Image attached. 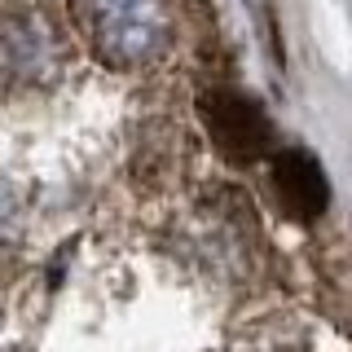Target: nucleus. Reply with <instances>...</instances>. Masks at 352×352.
Wrapping results in <instances>:
<instances>
[{
  "instance_id": "1",
  "label": "nucleus",
  "mask_w": 352,
  "mask_h": 352,
  "mask_svg": "<svg viewBox=\"0 0 352 352\" xmlns=\"http://www.w3.org/2000/svg\"><path fill=\"white\" fill-rule=\"evenodd\" d=\"M93 49L110 66H141L168 44L172 18L163 0H84Z\"/></svg>"
},
{
  "instance_id": "2",
  "label": "nucleus",
  "mask_w": 352,
  "mask_h": 352,
  "mask_svg": "<svg viewBox=\"0 0 352 352\" xmlns=\"http://www.w3.org/2000/svg\"><path fill=\"white\" fill-rule=\"evenodd\" d=\"M198 115H203V128L216 141V150L234 163L260 159L273 141V128L264 119V110L251 97L229 93V88H212V93L198 97Z\"/></svg>"
},
{
  "instance_id": "5",
  "label": "nucleus",
  "mask_w": 352,
  "mask_h": 352,
  "mask_svg": "<svg viewBox=\"0 0 352 352\" xmlns=\"http://www.w3.org/2000/svg\"><path fill=\"white\" fill-rule=\"evenodd\" d=\"M260 5V22H264V40H269V53H273V62H286L282 58V36H278V18H273V0H256Z\"/></svg>"
},
{
  "instance_id": "4",
  "label": "nucleus",
  "mask_w": 352,
  "mask_h": 352,
  "mask_svg": "<svg viewBox=\"0 0 352 352\" xmlns=\"http://www.w3.org/2000/svg\"><path fill=\"white\" fill-rule=\"evenodd\" d=\"M273 190H278V203L291 220H317L330 203L326 172L308 150H282L278 154V163H273Z\"/></svg>"
},
{
  "instance_id": "3",
  "label": "nucleus",
  "mask_w": 352,
  "mask_h": 352,
  "mask_svg": "<svg viewBox=\"0 0 352 352\" xmlns=\"http://www.w3.org/2000/svg\"><path fill=\"white\" fill-rule=\"evenodd\" d=\"M58 36L36 14L0 18V75L5 80H44L58 66Z\"/></svg>"
}]
</instances>
